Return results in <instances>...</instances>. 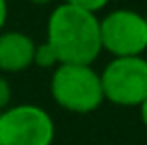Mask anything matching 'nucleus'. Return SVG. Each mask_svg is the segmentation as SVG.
Returning <instances> with one entry per match:
<instances>
[{"label":"nucleus","instance_id":"obj_1","mask_svg":"<svg viewBox=\"0 0 147 145\" xmlns=\"http://www.w3.org/2000/svg\"><path fill=\"white\" fill-rule=\"evenodd\" d=\"M48 44L60 64L92 66L101 52L98 16L66 2L60 4L48 18Z\"/></svg>","mask_w":147,"mask_h":145},{"label":"nucleus","instance_id":"obj_2","mask_svg":"<svg viewBox=\"0 0 147 145\" xmlns=\"http://www.w3.org/2000/svg\"><path fill=\"white\" fill-rule=\"evenodd\" d=\"M54 101L72 113H92L103 103L99 74L92 66L60 64L52 76Z\"/></svg>","mask_w":147,"mask_h":145},{"label":"nucleus","instance_id":"obj_3","mask_svg":"<svg viewBox=\"0 0 147 145\" xmlns=\"http://www.w3.org/2000/svg\"><path fill=\"white\" fill-rule=\"evenodd\" d=\"M103 99L121 105L139 107L147 99V60L141 56L113 58L99 74Z\"/></svg>","mask_w":147,"mask_h":145},{"label":"nucleus","instance_id":"obj_4","mask_svg":"<svg viewBox=\"0 0 147 145\" xmlns=\"http://www.w3.org/2000/svg\"><path fill=\"white\" fill-rule=\"evenodd\" d=\"M54 119L44 107L24 103L0 113V145H52Z\"/></svg>","mask_w":147,"mask_h":145},{"label":"nucleus","instance_id":"obj_5","mask_svg":"<svg viewBox=\"0 0 147 145\" xmlns=\"http://www.w3.org/2000/svg\"><path fill=\"white\" fill-rule=\"evenodd\" d=\"M101 50H107L115 58L141 56L147 50L145 16L135 10L117 8L99 20Z\"/></svg>","mask_w":147,"mask_h":145},{"label":"nucleus","instance_id":"obj_6","mask_svg":"<svg viewBox=\"0 0 147 145\" xmlns=\"http://www.w3.org/2000/svg\"><path fill=\"white\" fill-rule=\"evenodd\" d=\"M36 44L22 32H2L0 34V70L2 72H22L34 64Z\"/></svg>","mask_w":147,"mask_h":145},{"label":"nucleus","instance_id":"obj_7","mask_svg":"<svg viewBox=\"0 0 147 145\" xmlns=\"http://www.w3.org/2000/svg\"><path fill=\"white\" fill-rule=\"evenodd\" d=\"M34 64L40 68H54V66H60V60L56 50L48 42H44V44H38L34 50Z\"/></svg>","mask_w":147,"mask_h":145},{"label":"nucleus","instance_id":"obj_8","mask_svg":"<svg viewBox=\"0 0 147 145\" xmlns=\"http://www.w3.org/2000/svg\"><path fill=\"white\" fill-rule=\"evenodd\" d=\"M107 2H109V0H66V4L76 6V8H82V10L92 12V14H96L101 8H105Z\"/></svg>","mask_w":147,"mask_h":145},{"label":"nucleus","instance_id":"obj_9","mask_svg":"<svg viewBox=\"0 0 147 145\" xmlns=\"http://www.w3.org/2000/svg\"><path fill=\"white\" fill-rule=\"evenodd\" d=\"M10 97H12V92H10V84L0 76V113L4 109H8V103H10Z\"/></svg>","mask_w":147,"mask_h":145},{"label":"nucleus","instance_id":"obj_10","mask_svg":"<svg viewBox=\"0 0 147 145\" xmlns=\"http://www.w3.org/2000/svg\"><path fill=\"white\" fill-rule=\"evenodd\" d=\"M6 20H8V2L6 0H0V30L4 28Z\"/></svg>","mask_w":147,"mask_h":145},{"label":"nucleus","instance_id":"obj_11","mask_svg":"<svg viewBox=\"0 0 147 145\" xmlns=\"http://www.w3.org/2000/svg\"><path fill=\"white\" fill-rule=\"evenodd\" d=\"M139 113H141V121H143V125L147 127V99L139 105Z\"/></svg>","mask_w":147,"mask_h":145},{"label":"nucleus","instance_id":"obj_12","mask_svg":"<svg viewBox=\"0 0 147 145\" xmlns=\"http://www.w3.org/2000/svg\"><path fill=\"white\" fill-rule=\"evenodd\" d=\"M32 2H36V4H48L50 0H32Z\"/></svg>","mask_w":147,"mask_h":145},{"label":"nucleus","instance_id":"obj_13","mask_svg":"<svg viewBox=\"0 0 147 145\" xmlns=\"http://www.w3.org/2000/svg\"><path fill=\"white\" fill-rule=\"evenodd\" d=\"M145 26H147V18H145Z\"/></svg>","mask_w":147,"mask_h":145}]
</instances>
